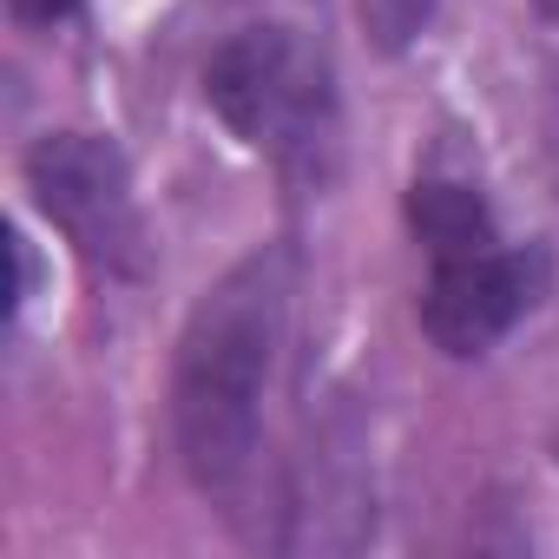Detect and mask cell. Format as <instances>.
Segmentation results:
<instances>
[{
	"mask_svg": "<svg viewBox=\"0 0 559 559\" xmlns=\"http://www.w3.org/2000/svg\"><path fill=\"white\" fill-rule=\"evenodd\" d=\"M284 310H290V250L263 243L198 297L178 336L171 428L204 493H237L243 474L257 467L263 382H270L276 343H284Z\"/></svg>",
	"mask_w": 559,
	"mask_h": 559,
	"instance_id": "cell-1",
	"label": "cell"
},
{
	"mask_svg": "<svg viewBox=\"0 0 559 559\" xmlns=\"http://www.w3.org/2000/svg\"><path fill=\"white\" fill-rule=\"evenodd\" d=\"M211 112L284 171H323L336 145V86L323 47L297 27H243L204 67Z\"/></svg>",
	"mask_w": 559,
	"mask_h": 559,
	"instance_id": "cell-2",
	"label": "cell"
},
{
	"mask_svg": "<svg viewBox=\"0 0 559 559\" xmlns=\"http://www.w3.org/2000/svg\"><path fill=\"white\" fill-rule=\"evenodd\" d=\"M27 191L47 211V224H60V237L112 270V276H139L145 270V230L132 211V178L126 158L93 139V132H53L27 152Z\"/></svg>",
	"mask_w": 559,
	"mask_h": 559,
	"instance_id": "cell-3",
	"label": "cell"
},
{
	"mask_svg": "<svg viewBox=\"0 0 559 559\" xmlns=\"http://www.w3.org/2000/svg\"><path fill=\"white\" fill-rule=\"evenodd\" d=\"M428 290H421V330L441 356L467 362L487 356L546 290V257L520 243H480V250H448L428 257Z\"/></svg>",
	"mask_w": 559,
	"mask_h": 559,
	"instance_id": "cell-4",
	"label": "cell"
},
{
	"mask_svg": "<svg viewBox=\"0 0 559 559\" xmlns=\"http://www.w3.org/2000/svg\"><path fill=\"white\" fill-rule=\"evenodd\" d=\"M408 224L415 237L428 243V257H448V250H480L493 243V211L474 185H454V178H421L408 191Z\"/></svg>",
	"mask_w": 559,
	"mask_h": 559,
	"instance_id": "cell-5",
	"label": "cell"
},
{
	"mask_svg": "<svg viewBox=\"0 0 559 559\" xmlns=\"http://www.w3.org/2000/svg\"><path fill=\"white\" fill-rule=\"evenodd\" d=\"M356 14H362L369 40H376L382 53H402V47H408V40L428 27L435 0H356Z\"/></svg>",
	"mask_w": 559,
	"mask_h": 559,
	"instance_id": "cell-6",
	"label": "cell"
},
{
	"mask_svg": "<svg viewBox=\"0 0 559 559\" xmlns=\"http://www.w3.org/2000/svg\"><path fill=\"white\" fill-rule=\"evenodd\" d=\"M8 8L21 14V21H34V27H53V21H67L80 0H8Z\"/></svg>",
	"mask_w": 559,
	"mask_h": 559,
	"instance_id": "cell-7",
	"label": "cell"
},
{
	"mask_svg": "<svg viewBox=\"0 0 559 559\" xmlns=\"http://www.w3.org/2000/svg\"><path fill=\"white\" fill-rule=\"evenodd\" d=\"M533 8H539V14H559V0H533Z\"/></svg>",
	"mask_w": 559,
	"mask_h": 559,
	"instance_id": "cell-8",
	"label": "cell"
}]
</instances>
